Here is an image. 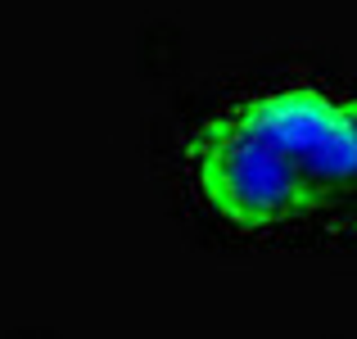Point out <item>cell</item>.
<instances>
[{"mask_svg": "<svg viewBox=\"0 0 357 339\" xmlns=\"http://www.w3.org/2000/svg\"><path fill=\"white\" fill-rule=\"evenodd\" d=\"M190 158L222 218L276 222L357 181V100L271 91L208 122Z\"/></svg>", "mask_w": 357, "mask_h": 339, "instance_id": "cell-1", "label": "cell"}]
</instances>
